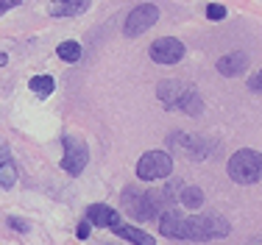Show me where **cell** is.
Returning <instances> with one entry per match:
<instances>
[{
  "label": "cell",
  "mask_w": 262,
  "mask_h": 245,
  "mask_svg": "<svg viewBox=\"0 0 262 245\" xmlns=\"http://www.w3.org/2000/svg\"><path fill=\"white\" fill-rule=\"evenodd\" d=\"M173 173V159L165 150H145L137 162V179L140 181H159Z\"/></svg>",
  "instance_id": "cell-6"
},
{
  "label": "cell",
  "mask_w": 262,
  "mask_h": 245,
  "mask_svg": "<svg viewBox=\"0 0 262 245\" xmlns=\"http://www.w3.org/2000/svg\"><path fill=\"white\" fill-rule=\"evenodd\" d=\"M112 231H115L120 240L131 242V245H157L154 234H148L145 229H140V226H126V223H120V226H115Z\"/></svg>",
  "instance_id": "cell-14"
},
{
  "label": "cell",
  "mask_w": 262,
  "mask_h": 245,
  "mask_svg": "<svg viewBox=\"0 0 262 245\" xmlns=\"http://www.w3.org/2000/svg\"><path fill=\"white\" fill-rule=\"evenodd\" d=\"M148 53H151V59L157 61V64H179V61L184 59L187 48H184L182 39H176V36H162V39H157L148 48Z\"/></svg>",
  "instance_id": "cell-8"
},
{
  "label": "cell",
  "mask_w": 262,
  "mask_h": 245,
  "mask_svg": "<svg viewBox=\"0 0 262 245\" xmlns=\"http://www.w3.org/2000/svg\"><path fill=\"white\" fill-rule=\"evenodd\" d=\"M248 67V53L237 50V53H229V56H221L215 64V70L223 75V78H237L243 70Z\"/></svg>",
  "instance_id": "cell-12"
},
{
  "label": "cell",
  "mask_w": 262,
  "mask_h": 245,
  "mask_svg": "<svg viewBox=\"0 0 262 245\" xmlns=\"http://www.w3.org/2000/svg\"><path fill=\"white\" fill-rule=\"evenodd\" d=\"M28 86H31V92H36L39 98H51L53 90H56V81H53V75H34V78L28 81Z\"/></svg>",
  "instance_id": "cell-16"
},
{
  "label": "cell",
  "mask_w": 262,
  "mask_h": 245,
  "mask_svg": "<svg viewBox=\"0 0 262 245\" xmlns=\"http://www.w3.org/2000/svg\"><path fill=\"white\" fill-rule=\"evenodd\" d=\"M157 98L162 100L167 112H184L190 117H198L204 112V98L201 92L195 90L192 84H184V81L167 78L157 86Z\"/></svg>",
  "instance_id": "cell-2"
},
{
  "label": "cell",
  "mask_w": 262,
  "mask_h": 245,
  "mask_svg": "<svg viewBox=\"0 0 262 245\" xmlns=\"http://www.w3.org/2000/svg\"><path fill=\"white\" fill-rule=\"evenodd\" d=\"M90 6H92V0H51L48 11H51V17L64 20V17H78V14H84Z\"/></svg>",
  "instance_id": "cell-13"
},
{
  "label": "cell",
  "mask_w": 262,
  "mask_h": 245,
  "mask_svg": "<svg viewBox=\"0 0 262 245\" xmlns=\"http://www.w3.org/2000/svg\"><path fill=\"white\" fill-rule=\"evenodd\" d=\"M6 226H11V229L20 231V234H26V231L31 229V223H28V220H23V217H14V215L6 217Z\"/></svg>",
  "instance_id": "cell-18"
},
{
  "label": "cell",
  "mask_w": 262,
  "mask_h": 245,
  "mask_svg": "<svg viewBox=\"0 0 262 245\" xmlns=\"http://www.w3.org/2000/svg\"><path fill=\"white\" fill-rule=\"evenodd\" d=\"M61 145H64V156H61V170L67 175H81L90 162V148H86L84 137L78 134H64L61 137Z\"/></svg>",
  "instance_id": "cell-5"
},
{
  "label": "cell",
  "mask_w": 262,
  "mask_h": 245,
  "mask_svg": "<svg viewBox=\"0 0 262 245\" xmlns=\"http://www.w3.org/2000/svg\"><path fill=\"white\" fill-rule=\"evenodd\" d=\"M176 204H182L184 209H201V206H204V190H201V187H195V184L179 187Z\"/></svg>",
  "instance_id": "cell-15"
},
{
  "label": "cell",
  "mask_w": 262,
  "mask_h": 245,
  "mask_svg": "<svg viewBox=\"0 0 262 245\" xmlns=\"http://www.w3.org/2000/svg\"><path fill=\"white\" fill-rule=\"evenodd\" d=\"M86 220H90L95 229H115V226H120V215H117V209H112V206L106 204H92L90 209H86Z\"/></svg>",
  "instance_id": "cell-10"
},
{
  "label": "cell",
  "mask_w": 262,
  "mask_h": 245,
  "mask_svg": "<svg viewBox=\"0 0 262 245\" xmlns=\"http://www.w3.org/2000/svg\"><path fill=\"white\" fill-rule=\"evenodd\" d=\"M207 17L209 20H223V17H226V6L223 3H209L207 6Z\"/></svg>",
  "instance_id": "cell-19"
},
{
  "label": "cell",
  "mask_w": 262,
  "mask_h": 245,
  "mask_svg": "<svg viewBox=\"0 0 262 245\" xmlns=\"http://www.w3.org/2000/svg\"><path fill=\"white\" fill-rule=\"evenodd\" d=\"M167 201H170V190H140V187H126L120 204L134 220L145 223V220H154V217H159L162 212H165Z\"/></svg>",
  "instance_id": "cell-3"
},
{
  "label": "cell",
  "mask_w": 262,
  "mask_h": 245,
  "mask_svg": "<svg viewBox=\"0 0 262 245\" xmlns=\"http://www.w3.org/2000/svg\"><path fill=\"white\" fill-rule=\"evenodd\" d=\"M17 184V165L11 159V148L6 140H0V187L11 190Z\"/></svg>",
  "instance_id": "cell-11"
},
{
  "label": "cell",
  "mask_w": 262,
  "mask_h": 245,
  "mask_svg": "<svg viewBox=\"0 0 262 245\" xmlns=\"http://www.w3.org/2000/svg\"><path fill=\"white\" fill-rule=\"evenodd\" d=\"M248 245H262V234H259V237H251V240H248Z\"/></svg>",
  "instance_id": "cell-23"
},
{
  "label": "cell",
  "mask_w": 262,
  "mask_h": 245,
  "mask_svg": "<svg viewBox=\"0 0 262 245\" xmlns=\"http://www.w3.org/2000/svg\"><path fill=\"white\" fill-rule=\"evenodd\" d=\"M6 64H9V56H6V53H0V67H6Z\"/></svg>",
  "instance_id": "cell-24"
},
{
  "label": "cell",
  "mask_w": 262,
  "mask_h": 245,
  "mask_svg": "<svg viewBox=\"0 0 262 245\" xmlns=\"http://www.w3.org/2000/svg\"><path fill=\"white\" fill-rule=\"evenodd\" d=\"M56 56H59L61 61H67V64H76L81 59V45L76 39H64L59 48H56Z\"/></svg>",
  "instance_id": "cell-17"
},
{
  "label": "cell",
  "mask_w": 262,
  "mask_h": 245,
  "mask_svg": "<svg viewBox=\"0 0 262 245\" xmlns=\"http://www.w3.org/2000/svg\"><path fill=\"white\" fill-rule=\"evenodd\" d=\"M248 90H254V92H262V70H257L248 78Z\"/></svg>",
  "instance_id": "cell-21"
},
{
  "label": "cell",
  "mask_w": 262,
  "mask_h": 245,
  "mask_svg": "<svg viewBox=\"0 0 262 245\" xmlns=\"http://www.w3.org/2000/svg\"><path fill=\"white\" fill-rule=\"evenodd\" d=\"M23 0H0V14H6V11H11V9H17Z\"/></svg>",
  "instance_id": "cell-22"
},
{
  "label": "cell",
  "mask_w": 262,
  "mask_h": 245,
  "mask_svg": "<svg viewBox=\"0 0 262 245\" xmlns=\"http://www.w3.org/2000/svg\"><path fill=\"white\" fill-rule=\"evenodd\" d=\"M159 231L170 240H192V242H207V240H223L229 237L232 226L221 215H192L184 217L176 206L165 209L159 215Z\"/></svg>",
  "instance_id": "cell-1"
},
{
  "label": "cell",
  "mask_w": 262,
  "mask_h": 245,
  "mask_svg": "<svg viewBox=\"0 0 262 245\" xmlns=\"http://www.w3.org/2000/svg\"><path fill=\"white\" fill-rule=\"evenodd\" d=\"M159 20V6L157 3H140L137 9H131V14L126 17V25H123V34L128 39L134 36H142L145 31H151Z\"/></svg>",
  "instance_id": "cell-7"
},
{
  "label": "cell",
  "mask_w": 262,
  "mask_h": 245,
  "mask_svg": "<svg viewBox=\"0 0 262 245\" xmlns=\"http://www.w3.org/2000/svg\"><path fill=\"white\" fill-rule=\"evenodd\" d=\"M170 142H173L176 148H182L192 162L207 159V153H209V142L204 140V137H192V134H173V137H170Z\"/></svg>",
  "instance_id": "cell-9"
},
{
  "label": "cell",
  "mask_w": 262,
  "mask_h": 245,
  "mask_svg": "<svg viewBox=\"0 0 262 245\" xmlns=\"http://www.w3.org/2000/svg\"><path fill=\"white\" fill-rule=\"evenodd\" d=\"M229 179L237 184H257L262 179V153L254 148H240L229 156Z\"/></svg>",
  "instance_id": "cell-4"
},
{
  "label": "cell",
  "mask_w": 262,
  "mask_h": 245,
  "mask_svg": "<svg viewBox=\"0 0 262 245\" xmlns=\"http://www.w3.org/2000/svg\"><path fill=\"white\" fill-rule=\"evenodd\" d=\"M90 231H92V223H90V220H86V217H84V220L78 223V229H76L78 240H86V237H90Z\"/></svg>",
  "instance_id": "cell-20"
}]
</instances>
